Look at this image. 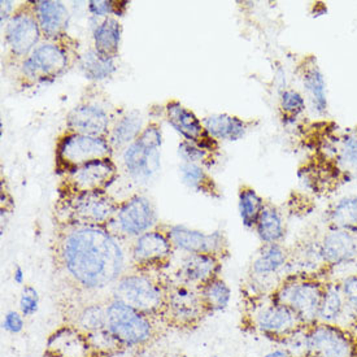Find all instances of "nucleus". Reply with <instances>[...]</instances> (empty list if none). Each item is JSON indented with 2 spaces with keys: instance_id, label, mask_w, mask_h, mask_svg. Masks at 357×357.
Returning a JSON list of instances; mask_svg holds the SVG:
<instances>
[{
  "instance_id": "nucleus-45",
  "label": "nucleus",
  "mask_w": 357,
  "mask_h": 357,
  "mask_svg": "<svg viewBox=\"0 0 357 357\" xmlns=\"http://www.w3.org/2000/svg\"><path fill=\"white\" fill-rule=\"evenodd\" d=\"M12 1H1V25H4V22L10 17V10H12ZM12 17V16H10Z\"/></svg>"
},
{
  "instance_id": "nucleus-7",
  "label": "nucleus",
  "mask_w": 357,
  "mask_h": 357,
  "mask_svg": "<svg viewBox=\"0 0 357 357\" xmlns=\"http://www.w3.org/2000/svg\"><path fill=\"white\" fill-rule=\"evenodd\" d=\"M161 144L160 125L152 123L123 151V167L130 178L147 182L160 170Z\"/></svg>"
},
{
  "instance_id": "nucleus-31",
  "label": "nucleus",
  "mask_w": 357,
  "mask_h": 357,
  "mask_svg": "<svg viewBox=\"0 0 357 357\" xmlns=\"http://www.w3.org/2000/svg\"><path fill=\"white\" fill-rule=\"evenodd\" d=\"M142 130L141 113L132 111L123 116L114 123L108 134V142L113 151L126 150L135 141Z\"/></svg>"
},
{
  "instance_id": "nucleus-22",
  "label": "nucleus",
  "mask_w": 357,
  "mask_h": 357,
  "mask_svg": "<svg viewBox=\"0 0 357 357\" xmlns=\"http://www.w3.org/2000/svg\"><path fill=\"white\" fill-rule=\"evenodd\" d=\"M222 260L211 255L188 254L176 271L178 283L202 289L204 284L220 277Z\"/></svg>"
},
{
  "instance_id": "nucleus-30",
  "label": "nucleus",
  "mask_w": 357,
  "mask_h": 357,
  "mask_svg": "<svg viewBox=\"0 0 357 357\" xmlns=\"http://www.w3.org/2000/svg\"><path fill=\"white\" fill-rule=\"evenodd\" d=\"M107 301H90L85 305H81L73 312L68 325L82 331L84 334H91L107 326Z\"/></svg>"
},
{
  "instance_id": "nucleus-21",
  "label": "nucleus",
  "mask_w": 357,
  "mask_h": 357,
  "mask_svg": "<svg viewBox=\"0 0 357 357\" xmlns=\"http://www.w3.org/2000/svg\"><path fill=\"white\" fill-rule=\"evenodd\" d=\"M68 132L91 137L108 138L111 132V116L105 108L95 103H81L66 116Z\"/></svg>"
},
{
  "instance_id": "nucleus-5",
  "label": "nucleus",
  "mask_w": 357,
  "mask_h": 357,
  "mask_svg": "<svg viewBox=\"0 0 357 357\" xmlns=\"http://www.w3.org/2000/svg\"><path fill=\"white\" fill-rule=\"evenodd\" d=\"M159 324L162 322L112 296L108 301L105 329L123 348L150 347L159 338Z\"/></svg>"
},
{
  "instance_id": "nucleus-46",
  "label": "nucleus",
  "mask_w": 357,
  "mask_h": 357,
  "mask_svg": "<svg viewBox=\"0 0 357 357\" xmlns=\"http://www.w3.org/2000/svg\"><path fill=\"white\" fill-rule=\"evenodd\" d=\"M24 278H25V275H24L22 268L17 266V268L15 269V272H13V281L17 283V284H22V283H24Z\"/></svg>"
},
{
  "instance_id": "nucleus-4",
  "label": "nucleus",
  "mask_w": 357,
  "mask_h": 357,
  "mask_svg": "<svg viewBox=\"0 0 357 357\" xmlns=\"http://www.w3.org/2000/svg\"><path fill=\"white\" fill-rule=\"evenodd\" d=\"M169 284L144 271L123 274L112 287V298L162 322ZM164 324V322H162Z\"/></svg>"
},
{
  "instance_id": "nucleus-23",
  "label": "nucleus",
  "mask_w": 357,
  "mask_h": 357,
  "mask_svg": "<svg viewBox=\"0 0 357 357\" xmlns=\"http://www.w3.org/2000/svg\"><path fill=\"white\" fill-rule=\"evenodd\" d=\"M289 265L290 250L287 247L282 243L263 245L251 263L250 275L252 281L266 282L280 274L286 277L289 274Z\"/></svg>"
},
{
  "instance_id": "nucleus-8",
  "label": "nucleus",
  "mask_w": 357,
  "mask_h": 357,
  "mask_svg": "<svg viewBox=\"0 0 357 357\" xmlns=\"http://www.w3.org/2000/svg\"><path fill=\"white\" fill-rule=\"evenodd\" d=\"M70 66L69 51L59 42H46L24 59L21 77L30 84H47L64 75Z\"/></svg>"
},
{
  "instance_id": "nucleus-3",
  "label": "nucleus",
  "mask_w": 357,
  "mask_h": 357,
  "mask_svg": "<svg viewBox=\"0 0 357 357\" xmlns=\"http://www.w3.org/2000/svg\"><path fill=\"white\" fill-rule=\"evenodd\" d=\"M331 274L290 273L271 292L269 298L289 307L299 320L310 326L319 321V310Z\"/></svg>"
},
{
  "instance_id": "nucleus-11",
  "label": "nucleus",
  "mask_w": 357,
  "mask_h": 357,
  "mask_svg": "<svg viewBox=\"0 0 357 357\" xmlns=\"http://www.w3.org/2000/svg\"><path fill=\"white\" fill-rule=\"evenodd\" d=\"M207 316L199 289L182 283L169 284L167 310L162 317L164 325L177 329H194Z\"/></svg>"
},
{
  "instance_id": "nucleus-41",
  "label": "nucleus",
  "mask_w": 357,
  "mask_h": 357,
  "mask_svg": "<svg viewBox=\"0 0 357 357\" xmlns=\"http://www.w3.org/2000/svg\"><path fill=\"white\" fill-rule=\"evenodd\" d=\"M128 1H90L89 10L94 16H108V15H120L123 13L120 8L125 10Z\"/></svg>"
},
{
  "instance_id": "nucleus-17",
  "label": "nucleus",
  "mask_w": 357,
  "mask_h": 357,
  "mask_svg": "<svg viewBox=\"0 0 357 357\" xmlns=\"http://www.w3.org/2000/svg\"><path fill=\"white\" fill-rule=\"evenodd\" d=\"M174 247L160 226L138 236L132 245V260L137 271L150 272L169 264Z\"/></svg>"
},
{
  "instance_id": "nucleus-35",
  "label": "nucleus",
  "mask_w": 357,
  "mask_h": 357,
  "mask_svg": "<svg viewBox=\"0 0 357 357\" xmlns=\"http://www.w3.org/2000/svg\"><path fill=\"white\" fill-rule=\"evenodd\" d=\"M265 200L256 190L248 185H242L238 192V208L242 224L245 229H255L257 220L263 212Z\"/></svg>"
},
{
  "instance_id": "nucleus-48",
  "label": "nucleus",
  "mask_w": 357,
  "mask_h": 357,
  "mask_svg": "<svg viewBox=\"0 0 357 357\" xmlns=\"http://www.w3.org/2000/svg\"><path fill=\"white\" fill-rule=\"evenodd\" d=\"M357 357V356H356Z\"/></svg>"
},
{
  "instance_id": "nucleus-40",
  "label": "nucleus",
  "mask_w": 357,
  "mask_h": 357,
  "mask_svg": "<svg viewBox=\"0 0 357 357\" xmlns=\"http://www.w3.org/2000/svg\"><path fill=\"white\" fill-rule=\"evenodd\" d=\"M338 283L348 307L357 312V273L346 275Z\"/></svg>"
},
{
  "instance_id": "nucleus-25",
  "label": "nucleus",
  "mask_w": 357,
  "mask_h": 357,
  "mask_svg": "<svg viewBox=\"0 0 357 357\" xmlns=\"http://www.w3.org/2000/svg\"><path fill=\"white\" fill-rule=\"evenodd\" d=\"M47 355L51 357L94 356L86 334L68 324L50 335Z\"/></svg>"
},
{
  "instance_id": "nucleus-38",
  "label": "nucleus",
  "mask_w": 357,
  "mask_h": 357,
  "mask_svg": "<svg viewBox=\"0 0 357 357\" xmlns=\"http://www.w3.org/2000/svg\"><path fill=\"white\" fill-rule=\"evenodd\" d=\"M178 155L183 162L197 164L207 168H211L216 164L217 156H218L216 152L204 150L195 143L188 141H182L179 143Z\"/></svg>"
},
{
  "instance_id": "nucleus-26",
  "label": "nucleus",
  "mask_w": 357,
  "mask_h": 357,
  "mask_svg": "<svg viewBox=\"0 0 357 357\" xmlns=\"http://www.w3.org/2000/svg\"><path fill=\"white\" fill-rule=\"evenodd\" d=\"M34 7L42 36L51 42H59L66 37L69 24V10L64 3L40 0L34 3Z\"/></svg>"
},
{
  "instance_id": "nucleus-43",
  "label": "nucleus",
  "mask_w": 357,
  "mask_h": 357,
  "mask_svg": "<svg viewBox=\"0 0 357 357\" xmlns=\"http://www.w3.org/2000/svg\"><path fill=\"white\" fill-rule=\"evenodd\" d=\"M93 357H162L159 352L150 347L123 348L112 354Z\"/></svg>"
},
{
  "instance_id": "nucleus-18",
  "label": "nucleus",
  "mask_w": 357,
  "mask_h": 357,
  "mask_svg": "<svg viewBox=\"0 0 357 357\" xmlns=\"http://www.w3.org/2000/svg\"><path fill=\"white\" fill-rule=\"evenodd\" d=\"M295 75L301 81L305 99L308 100L313 112L320 119H325L329 109L328 84L319 64V59L313 54L301 56L295 68Z\"/></svg>"
},
{
  "instance_id": "nucleus-42",
  "label": "nucleus",
  "mask_w": 357,
  "mask_h": 357,
  "mask_svg": "<svg viewBox=\"0 0 357 357\" xmlns=\"http://www.w3.org/2000/svg\"><path fill=\"white\" fill-rule=\"evenodd\" d=\"M1 328L4 331H7L8 334H20L24 328H25V321L24 316L16 312V310H10L4 314V319L1 322Z\"/></svg>"
},
{
  "instance_id": "nucleus-14",
  "label": "nucleus",
  "mask_w": 357,
  "mask_h": 357,
  "mask_svg": "<svg viewBox=\"0 0 357 357\" xmlns=\"http://www.w3.org/2000/svg\"><path fill=\"white\" fill-rule=\"evenodd\" d=\"M161 229L168 235L173 247L186 254L211 255L222 261L230 255L229 241L224 231L204 233L182 225H162Z\"/></svg>"
},
{
  "instance_id": "nucleus-10",
  "label": "nucleus",
  "mask_w": 357,
  "mask_h": 357,
  "mask_svg": "<svg viewBox=\"0 0 357 357\" xmlns=\"http://www.w3.org/2000/svg\"><path fill=\"white\" fill-rule=\"evenodd\" d=\"M66 221L64 224L108 227L116 216L120 203L107 191L86 192L64 197Z\"/></svg>"
},
{
  "instance_id": "nucleus-2",
  "label": "nucleus",
  "mask_w": 357,
  "mask_h": 357,
  "mask_svg": "<svg viewBox=\"0 0 357 357\" xmlns=\"http://www.w3.org/2000/svg\"><path fill=\"white\" fill-rule=\"evenodd\" d=\"M55 245L57 263L81 290L113 287L123 275V247L108 227L63 224Z\"/></svg>"
},
{
  "instance_id": "nucleus-29",
  "label": "nucleus",
  "mask_w": 357,
  "mask_h": 357,
  "mask_svg": "<svg viewBox=\"0 0 357 357\" xmlns=\"http://www.w3.org/2000/svg\"><path fill=\"white\" fill-rule=\"evenodd\" d=\"M254 230L263 245L282 243L287 234V226L282 212L273 203L265 200L263 212Z\"/></svg>"
},
{
  "instance_id": "nucleus-19",
  "label": "nucleus",
  "mask_w": 357,
  "mask_h": 357,
  "mask_svg": "<svg viewBox=\"0 0 357 357\" xmlns=\"http://www.w3.org/2000/svg\"><path fill=\"white\" fill-rule=\"evenodd\" d=\"M165 117L170 126L179 132L185 141L192 142L204 150L218 153V142L208 134L203 121L185 105L174 100L169 102L165 105Z\"/></svg>"
},
{
  "instance_id": "nucleus-36",
  "label": "nucleus",
  "mask_w": 357,
  "mask_h": 357,
  "mask_svg": "<svg viewBox=\"0 0 357 357\" xmlns=\"http://www.w3.org/2000/svg\"><path fill=\"white\" fill-rule=\"evenodd\" d=\"M79 66L86 75V78L93 81H102L109 78L116 70L114 59L108 57L98 52L96 50L87 51L85 55L81 56Z\"/></svg>"
},
{
  "instance_id": "nucleus-47",
  "label": "nucleus",
  "mask_w": 357,
  "mask_h": 357,
  "mask_svg": "<svg viewBox=\"0 0 357 357\" xmlns=\"http://www.w3.org/2000/svg\"><path fill=\"white\" fill-rule=\"evenodd\" d=\"M209 357H218V356H217V355H212V356H209Z\"/></svg>"
},
{
  "instance_id": "nucleus-28",
  "label": "nucleus",
  "mask_w": 357,
  "mask_h": 357,
  "mask_svg": "<svg viewBox=\"0 0 357 357\" xmlns=\"http://www.w3.org/2000/svg\"><path fill=\"white\" fill-rule=\"evenodd\" d=\"M322 221L329 230L357 235V195H347L330 203L324 211Z\"/></svg>"
},
{
  "instance_id": "nucleus-24",
  "label": "nucleus",
  "mask_w": 357,
  "mask_h": 357,
  "mask_svg": "<svg viewBox=\"0 0 357 357\" xmlns=\"http://www.w3.org/2000/svg\"><path fill=\"white\" fill-rule=\"evenodd\" d=\"M354 321H357V312L348 307L346 299L340 291L338 281L330 280L321 301L317 322L338 325L351 330Z\"/></svg>"
},
{
  "instance_id": "nucleus-16",
  "label": "nucleus",
  "mask_w": 357,
  "mask_h": 357,
  "mask_svg": "<svg viewBox=\"0 0 357 357\" xmlns=\"http://www.w3.org/2000/svg\"><path fill=\"white\" fill-rule=\"evenodd\" d=\"M40 36L34 3L26 1L12 13L6 29V43L13 56L26 59L36 50Z\"/></svg>"
},
{
  "instance_id": "nucleus-44",
  "label": "nucleus",
  "mask_w": 357,
  "mask_h": 357,
  "mask_svg": "<svg viewBox=\"0 0 357 357\" xmlns=\"http://www.w3.org/2000/svg\"><path fill=\"white\" fill-rule=\"evenodd\" d=\"M263 357H294L287 348H274L272 351L266 352Z\"/></svg>"
},
{
  "instance_id": "nucleus-15",
  "label": "nucleus",
  "mask_w": 357,
  "mask_h": 357,
  "mask_svg": "<svg viewBox=\"0 0 357 357\" xmlns=\"http://www.w3.org/2000/svg\"><path fill=\"white\" fill-rule=\"evenodd\" d=\"M116 178L117 167L112 159L94 161L64 174L60 194L63 197H69L86 192L107 191Z\"/></svg>"
},
{
  "instance_id": "nucleus-27",
  "label": "nucleus",
  "mask_w": 357,
  "mask_h": 357,
  "mask_svg": "<svg viewBox=\"0 0 357 357\" xmlns=\"http://www.w3.org/2000/svg\"><path fill=\"white\" fill-rule=\"evenodd\" d=\"M203 125L208 134L217 142H236L245 138L247 132L255 128L256 121L227 113H218L203 119Z\"/></svg>"
},
{
  "instance_id": "nucleus-39",
  "label": "nucleus",
  "mask_w": 357,
  "mask_h": 357,
  "mask_svg": "<svg viewBox=\"0 0 357 357\" xmlns=\"http://www.w3.org/2000/svg\"><path fill=\"white\" fill-rule=\"evenodd\" d=\"M20 313L24 317H31L39 310V295L33 286H24L20 295Z\"/></svg>"
},
{
  "instance_id": "nucleus-32",
  "label": "nucleus",
  "mask_w": 357,
  "mask_h": 357,
  "mask_svg": "<svg viewBox=\"0 0 357 357\" xmlns=\"http://www.w3.org/2000/svg\"><path fill=\"white\" fill-rule=\"evenodd\" d=\"M179 173L182 182L188 188L195 190L197 192H202L204 195L211 197H221V191L217 186L215 179L212 176L204 169V167L197 165V164H188V162H182L179 167Z\"/></svg>"
},
{
  "instance_id": "nucleus-34",
  "label": "nucleus",
  "mask_w": 357,
  "mask_h": 357,
  "mask_svg": "<svg viewBox=\"0 0 357 357\" xmlns=\"http://www.w3.org/2000/svg\"><path fill=\"white\" fill-rule=\"evenodd\" d=\"M199 291L208 316L224 312L231 301V289L221 277L204 284Z\"/></svg>"
},
{
  "instance_id": "nucleus-33",
  "label": "nucleus",
  "mask_w": 357,
  "mask_h": 357,
  "mask_svg": "<svg viewBox=\"0 0 357 357\" xmlns=\"http://www.w3.org/2000/svg\"><path fill=\"white\" fill-rule=\"evenodd\" d=\"M123 28L121 24L113 17L104 19L94 31L95 50L105 56L114 57L119 55Z\"/></svg>"
},
{
  "instance_id": "nucleus-9",
  "label": "nucleus",
  "mask_w": 357,
  "mask_h": 357,
  "mask_svg": "<svg viewBox=\"0 0 357 357\" xmlns=\"http://www.w3.org/2000/svg\"><path fill=\"white\" fill-rule=\"evenodd\" d=\"M356 356L357 337L351 330L324 322L307 326L304 357Z\"/></svg>"
},
{
  "instance_id": "nucleus-20",
  "label": "nucleus",
  "mask_w": 357,
  "mask_h": 357,
  "mask_svg": "<svg viewBox=\"0 0 357 357\" xmlns=\"http://www.w3.org/2000/svg\"><path fill=\"white\" fill-rule=\"evenodd\" d=\"M322 263L331 274L340 266L357 263V235L340 230H329L320 236Z\"/></svg>"
},
{
  "instance_id": "nucleus-12",
  "label": "nucleus",
  "mask_w": 357,
  "mask_h": 357,
  "mask_svg": "<svg viewBox=\"0 0 357 357\" xmlns=\"http://www.w3.org/2000/svg\"><path fill=\"white\" fill-rule=\"evenodd\" d=\"M250 319L256 331L280 344H282L283 340L289 338L292 333L304 326L299 317L289 307L273 301L269 295L266 301L255 305Z\"/></svg>"
},
{
  "instance_id": "nucleus-1",
  "label": "nucleus",
  "mask_w": 357,
  "mask_h": 357,
  "mask_svg": "<svg viewBox=\"0 0 357 357\" xmlns=\"http://www.w3.org/2000/svg\"><path fill=\"white\" fill-rule=\"evenodd\" d=\"M298 138L305 152L298 168L303 188L316 197L335 195L357 182V125L319 119L298 126Z\"/></svg>"
},
{
  "instance_id": "nucleus-37",
  "label": "nucleus",
  "mask_w": 357,
  "mask_h": 357,
  "mask_svg": "<svg viewBox=\"0 0 357 357\" xmlns=\"http://www.w3.org/2000/svg\"><path fill=\"white\" fill-rule=\"evenodd\" d=\"M278 111L284 125L295 123L307 111V99L296 89H284L280 94Z\"/></svg>"
},
{
  "instance_id": "nucleus-6",
  "label": "nucleus",
  "mask_w": 357,
  "mask_h": 357,
  "mask_svg": "<svg viewBox=\"0 0 357 357\" xmlns=\"http://www.w3.org/2000/svg\"><path fill=\"white\" fill-rule=\"evenodd\" d=\"M113 150L107 138L66 132L57 142V173L66 174L90 162L112 159Z\"/></svg>"
},
{
  "instance_id": "nucleus-13",
  "label": "nucleus",
  "mask_w": 357,
  "mask_h": 357,
  "mask_svg": "<svg viewBox=\"0 0 357 357\" xmlns=\"http://www.w3.org/2000/svg\"><path fill=\"white\" fill-rule=\"evenodd\" d=\"M158 213L147 197L135 195L120 204L108 229L119 238H138L158 226Z\"/></svg>"
}]
</instances>
